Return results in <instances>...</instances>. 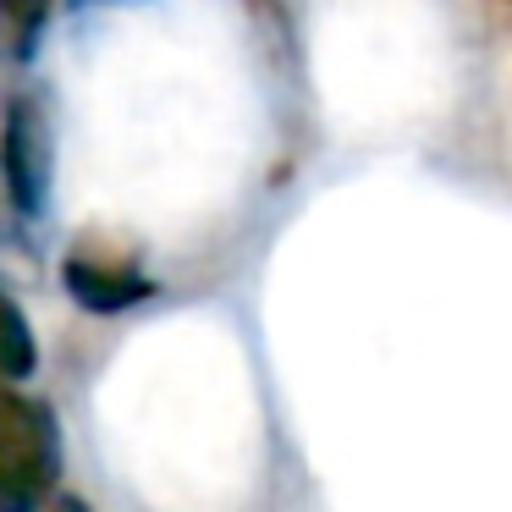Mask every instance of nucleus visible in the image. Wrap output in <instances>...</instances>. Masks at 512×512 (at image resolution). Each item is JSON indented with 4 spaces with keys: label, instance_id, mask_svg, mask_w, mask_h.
<instances>
[{
    "label": "nucleus",
    "instance_id": "nucleus-1",
    "mask_svg": "<svg viewBox=\"0 0 512 512\" xmlns=\"http://www.w3.org/2000/svg\"><path fill=\"white\" fill-rule=\"evenodd\" d=\"M61 479V430L45 402L0 380V512H39Z\"/></svg>",
    "mask_w": 512,
    "mask_h": 512
},
{
    "label": "nucleus",
    "instance_id": "nucleus-2",
    "mask_svg": "<svg viewBox=\"0 0 512 512\" xmlns=\"http://www.w3.org/2000/svg\"><path fill=\"white\" fill-rule=\"evenodd\" d=\"M0 166H6V182H12V204L23 215L45 210V182H50V138L45 122H39L34 100H17L6 111V149H0Z\"/></svg>",
    "mask_w": 512,
    "mask_h": 512
},
{
    "label": "nucleus",
    "instance_id": "nucleus-3",
    "mask_svg": "<svg viewBox=\"0 0 512 512\" xmlns=\"http://www.w3.org/2000/svg\"><path fill=\"white\" fill-rule=\"evenodd\" d=\"M61 276H67V292L89 314H122V309H133V303L149 298V281L127 265H94V259L72 254Z\"/></svg>",
    "mask_w": 512,
    "mask_h": 512
},
{
    "label": "nucleus",
    "instance_id": "nucleus-4",
    "mask_svg": "<svg viewBox=\"0 0 512 512\" xmlns=\"http://www.w3.org/2000/svg\"><path fill=\"white\" fill-rule=\"evenodd\" d=\"M39 512H94V507H89V501H78V496H50Z\"/></svg>",
    "mask_w": 512,
    "mask_h": 512
},
{
    "label": "nucleus",
    "instance_id": "nucleus-5",
    "mask_svg": "<svg viewBox=\"0 0 512 512\" xmlns=\"http://www.w3.org/2000/svg\"><path fill=\"white\" fill-rule=\"evenodd\" d=\"M39 6H45V0H0V12H28V17H34Z\"/></svg>",
    "mask_w": 512,
    "mask_h": 512
}]
</instances>
